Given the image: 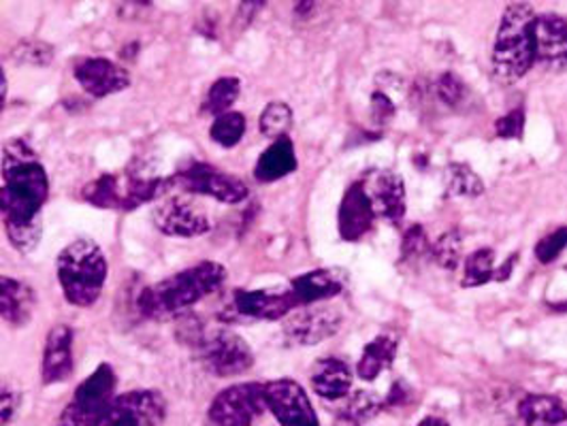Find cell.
<instances>
[{"instance_id": "obj_1", "label": "cell", "mask_w": 567, "mask_h": 426, "mask_svg": "<svg viewBox=\"0 0 567 426\" xmlns=\"http://www.w3.org/2000/svg\"><path fill=\"white\" fill-rule=\"evenodd\" d=\"M50 197V179L37 152L24 139H11L2 147L0 209L11 246L29 254L43 235L41 209Z\"/></svg>"}, {"instance_id": "obj_2", "label": "cell", "mask_w": 567, "mask_h": 426, "mask_svg": "<svg viewBox=\"0 0 567 426\" xmlns=\"http://www.w3.org/2000/svg\"><path fill=\"white\" fill-rule=\"evenodd\" d=\"M227 282V269L220 262L205 260L184 269L158 284L147 285L137 297V308L145 318L163 320L190 310L205 297L214 294Z\"/></svg>"}, {"instance_id": "obj_3", "label": "cell", "mask_w": 567, "mask_h": 426, "mask_svg": "<svg viewBox=\"0 0 567 426\" xmlns=\"http://www.w3.org/2000/svg\"><path fill=\"white\" fill-rule=\"evenodd\" d=\"M538 15L532 4L514 2L504 18L493 45V75L499 84L512 85L527 75L538 60Z\"/></svg>"}, {"instance_id": "obj_4", "label": "cell", "mask_w": 567, "mask_h": 426, "mask_svg": "<svg viewBox=\"0 0 567 426\" xmlns=\"http://www.w3.org/2000/svg\"><path fill=\"white\" fill-rule=\"evenodd\" d=\"M56 271L66 301L75 308H90L99 301L110 269L96 241L75 239L58 254Z\"/></svg>"}, {"instance_id": "obj_5", "label": "cell", "mask_w": 567, "mask_h": 426, "mask_svg": "<svg viewBox=\"0 0 567 426\" xmlns=\"http://www.w3.org/2000/svg\"><path fill=\"white\" fill-rule=\"evenodd\" d=\"M115 371L103 363L78 386L73 401L60 414L58 426H101L115 401Z\"/></svg>"}, {"instance_id": "obj_6", "label": "cell", "mask_w": 567, "mask_h": 426, "mask_svg": "<svg viewBox=\"0 0 567 426\" xmlns=\"http://www.w3.org/2000/svg\"><path fill=\"white\" fill-rule=\"evenodd\" d=\"M200 367L216 377H237L255 365L250 345L230 331H209L197 335Z\"/></svg>"}, {"instance_id": "obj_7", "label": "cell", "mask_w": 567, "mask_h": 426, "mask_svg": "<svg viewBox=\"0 0 567 426\" xmlns=\"http://www.w3.org/2000/svg\"><path fill=\"white\" fill-rule=\"evenodd\" d=\"M175 186L184 188L190 195H203L212 199L235 205L248 197V186L230 175L227 170L218 169L209 163H186L182 169L173 175Z\"/></svg>"}, {"instance_id": "obj_8", "label": "cell", "mask_w": 567, "mask_h": 426, "mask_svg": "<svg viewBox=\"0 0 567 426\" xmlns=\"http://www.w3.org/2000/svg\"><path fill=\"white\" fill-rule=\"evenodd\" d=\"M267 409L265 384H235L212 401L209 418L216 426H252Z\"/></svg>"}, {"instance_id": "obj_9", "label": "cell", "mask_w": 567, "mask_h": 426, "mask_svg": "<svg viewBox=\"0 0 567 426\" xmlns=\"http://www.w3.org/2000/svg\"><path fill=\"white\" fill-rule=\"evenodd\" d=\"M299 310L288 288L271 290H237L230 299L227 312L220 320L239 322V320H280L288 313Z\"/></svg>"}, {"instance_id": "obj_10", "label": "cell", "mask_w": 567, "mask_h": 426, "mask_svg": "<svg viewBox=\"0 0 567 426\" xmlns=\"http://www.w3.org/2000/svg\"><path fill=\"white\" fill-rule=\"evenodd\" d=\"M343 324V313L333 305H310L303 312L292 313L284 322V341L292 347L316 345L331 340Z\"/></svg>"}, {"instance_id": "obj_11", "label": "cell", "mask_w": 567, "mask_h": 426, "mask_svg": "<svg viewBox=\"0 0 567 426\" xmlns=\"http://www.w3.org/2000/svg\"><path fill=\"white\" fill-rule=\"evenodd\" d=\"M154 227L158 228L163 235L169 237H200L209 232V218L207 214L197 205V200L182 195H173L158 200L154 211H152Z\"/></svg>"}, {"instance_id": "obj_12", "label": "cell", "mask_w": 567, "mask_h": 426, "mask_svg": "<svg viewBox=\"0 0 567 426\" xmlns=\"http://www.w3.org/2000/svg\"><path fill=\"white\" fill-rule=\"evenodd\" d=\"M167 416V403L156 391H131L115 397L101 426H158Z\"/></svg>"}, {"instance_id": "obj_13", "label": "cell", "mask_w": 567, "mask_h": 426, "mask_svg": "<svg viewBox=\"0 0 567 426\" xmlns=\"http://www.w3.org/2000/svg\"><path fill=\"white\" fill-rule=\"evenodd\" d=\"M267 409L282 426H320L303 386L295 380H274L265 384Z\"/></svg>"}, {"instance_id": "obj_14", "label": "cell", "mask_w": 567, "mask_h": 426, "mask_svg": "<svg viewBox=\"0 0 567 426\" xmlns=\"http://www.w3.org/2000/svg\"><path fill=\"white\" fill-rule=\"evenodd\" d=\"M375 218L399 225L405 218V186L398 173L389 169L369 170L361 179Z\"/></svg>"}, {"instance_id": "obj_15", "label": "cell", "mask_w": 567, "mask_h": 426, "mask_svg": "<svg viewBox=\"0 0 567 426\" xmlns=\"http://www.w3.org/2000/svg\"><path fill=\"white\" fill-rule=\"evenodd\" d=\"M75 80L94 98H105L131 85V75L110 58H84L75 64Z\"/></svg>"}, {"instance_id": "obj_16", "label": "cell", "mask_w": 567, "mask_h": 426, "mask_svg": "<svg viewBox=\"0 0 567 426\" xmlns=\"http://www.w3.org/2000/svg\"><path fill=\"white\" fill-rule=\"evenodd\" d=\"M375 214L371 209L368 195L361 186V181H354L348 186L340 202L338 214V230L343 241H361L369 230L373 228Z\"/></svg>"}, {"instance_id": "obj_17", "label": "cell", "mask_w": 567, "mask_h": 426, "mask_svg": "<svg viewBox=\"0 0 567 426\" xmlns=\"http://www.w3.org/2000/svg\"><path fill=\"white\" fill-rule=\"evenodd\" d=\"M71 375H73V329L66 324H58L45 337L41 377H43V384L52 386L69 380Z\"/></svg>"}, {"instance_id": "obj_18", "label": "cell", "mask_w": 567, "mask_h": 426, "mask_svg": "<svg viewBox=\"0 0 567 426\" xmlns=\"http://www.w3.org/2000/svg\"><path fill=\"white\" fill-rule=\"evenodd\" d=\"M346 285V278L338 269H313L295 278L288 290L297 303V308H310L318 301L338 297Z\"/></svg>"}, {"instance_id": "obj_19", "label": "cell", "mask_w": 567, "mask_h": 426, "mask_svg": "<svg viewBox=\"0 0 567 426\" xmlns=\"http://www.w3.org/2000/svg\"><path fill=\"white\" fill-rule=\"evenodd\" d=\"M37 308V292L22 280L2 278L0 280V315L11 326L20 329L32 320Z\"/></svg>"}, {"instance_id": "obj_20", "label": "cell", "mask_w": 567, "mask_h": 426, "mask_svg": "<svg viewBox=\"0 0 567 426\" xmlns=\"http://www.w3.org/2000/svg\"><path fill=\"white\" fill-rule=\"evenodd\" d=\"M313 393L327 401H341L352 391V371L340 359H320L310 373Z\"/></svg>"}, {"instance_id": "obj_21", "label": "cell", "mask_w": 567, "mask_h": 426, "mask_svg": "<svg viewBox=\"0 0 567 426\" xmlns=\"http://www.w3.org/2000/svg\"><path fill=\"white\" fill-rule=\"evenodd\" d=\"M538 60L553 69L567 66V20L559 15H538L536 24Z\"/></svg>"}, {"instance_id": "obj_22", "label": "cell", "mask_w": 567, "mask_h": 426, "mask_svg": "<svg viewBox=\"0 0 567 426\" xmlns=\"http://www.w3.org/2000/svg\"><path fill=\"white\" fill-rule=\"evenodd\" d=\"M297 170V152L295 145L288 139L282 137L278 142L271 143L260 156L255 167V177L260 184H271L278 181L286 175Z\"/></svg>"}, {"instance_id": "obj_23", "label": "cell", "mask_w": 567, "mask_h": 426, "mask_svg": "<svg viewBox=\"0 0 567 426\" xmlns=\"http://www.w3.org/2000/svg\"><path fill=\"white\" fill-rule=\"evenodd\" d=\"M523 423L529 426H567V403L553 395H529L518 405Z\"/></svg>"}, {"instance_id": "obj_24", "label": "cell", "mask_w": 567, "mask_h": 426, "mask_svg": "<svg viewBox=\"0 0 567 426\" xmlns=\"http://www.w3.org/2000/svg\"><path fill=\"white\" fill-rule=\"evenodd\" d=\"M399 341L391 333H382L375 340L369 341L363 350V356L357 365V373L361 380L373 382L382 375V371L389 370L398 356Z\"/></svg>"}, {"instance_id": "obj_25", "label": "cell", "mask_w": 567, "mask_h": 426, "mask_svg": "<svg viewBox=\"0 0 567 426\" xmlns=\"http://www.w3.org/2000/svg\"><path fill=\"white\" fill-rule=\"evenodd\" d=\"M171 186H175L173 177H158V175H143L135 173L128 175L126 186H124V200H122V211H131L137 209L150 200L161 199V197H169Z\"/></svg>"}, {"instance_id": "obj_26", "label": "cell", "mask_w": 567, "mask_h": 426, "mask_svg": "<svg viewBox=\"0 0 567 426\" xmlns=\"http://www.w3.org/2000/svg\"><path fill=\"white\" fill-rule=\"evenodd\" d=\"M239 92H241V82L237 77L216 80L207 90L205 103L200 105V114L216 115V117L228 114L233 103L239 98Z\"/></svg>"}, {"instance_id": "obj_27", "label": "cell", "mask_w": 567, "mask_h": 426, "mask_svg": "<svg viewBox=\"0 0 567 426\" xmlns=\"http://www.w3.org/2000/svg\"><path fill=\"white\" fill-rule=\"evenodd\" d=\"M446 186L454 197L476 199L484 193L483 177L465 163H451L446 167Z\"/></svg>"}, {"instance_id": "obj_28", "label": "cell", "mask_w": 567, "mask_h": 426, "mask_svg": "<svg viewBox=\"0 0 567 426\" xmlns=\"http://www.w3.org/2000/svg\"><path fill=\"white\" fill-rule=\"evenodd\" d=\"M84 199L101 209H122L124 190L120 188L117 175H101L84 188Z\"/></svg>"}, {"instance_id": "obj_29", "label": "cell", "mask_w": 567, "mask_h": 426, "mask_svg": "<svg viewBox=\"0 0 567 426\" xmlns=\"http://www.w3.org/2000/svg\"><path fill=\"white\" fill-rule=\"evenodd\" d=\"M495 250L493 248H481L474 254L467 256L465 271H463V288H476V285L488 284L495 280Z\"/></svg>"}, {"instance_id": "obj_30", "label": "cell", "mask_w": 567, "mask_h": 426, "mask_svg": "<svg viewBox=\"0 0 567 426\" xmlns=\"http://www.w3.org/2000/svg\"><path fill=\"white\" fill-rule=\"evenodd\" d=\"M384 407V401L378 397L375 393L371 391H357L354 395H350L343 409H341V416L354 425H363L371 418H375Z\"/></svg>"}, {"instance_id": "obj_31", "label": "cell", "mask_w": 567, "mask_h": 426, "mask_svg": "<svg viewBox=\"0 0 567 426\" xmlns=\"http://www.w3.org/2000/svg\"><path fill=\"white\" fill-rule=\"evenodd\" d=\"M260 133L274 142L286 137V133L292 128V110L286 103H269L260 114Z\"/></svg>"}, {"instance_id": "obj_32", "label": "cell", "mask_w": 567, "mask_h": 426, "mask_svg": "<svg viewBox=\"0 0 567 426\" xmlns=\"http://www.w3.org/2000/svg\"><path fill=\"white\" fill-rule=\"evenodd\" d=\"M246 135V117L237 112H228L214 120L209 128L212 142L218 143L220 147H235Z\"/></svg>"}, {"instance_id": "obj_33", "label": "cell", "mask_w": 567, "mask_h": 426, "mask_svg": "<svg viewBox=\"0 0 567 426\" xmlns=\"http://www.w3.org/2000/svg\"><path fill=\"white\" fill-rule=\"evenodd\" d=\"M463 256V237L458 230L444 232L433 246H431V258L437 262V267L453 271L458 267Z\"/></svg>"}, {"instance_id": "obj_34", "label": "cell", "mask_w": 567, "mask_h": 426, "mask_svg": "<svg viewBox=\"0 0 567 426\" xmlns=\"http://www.w3.org/2000/svg\"><path fill=\"white\" fill-rule=\"evenodd\" d=\"M431 254V243L426 239L425 228L421 225L408 228L401 239V262H419Z\"/></svg>"}, {"instance_id": "obj_35", "label": "cell", "mask_w": 567, "mask_h": 426, "mask_svg": "<svg viewBox=\"0 0 567 426\" xmlns=\"http://www.w3.org/2000/svg\"><path fill=\"white\" fill-rule=\"evenodd\" d=\"M13 58L20 64L48 66L54 62V48L43 41H22L18 48H13Z\"/></svg>"}, {"instance_id": "obj_36", "label": "cell", "mask_w": 567, "mask_h": 426, "mask_svg": "<svg viewBox=\"0 0 567 426\" xmlns=\"http://www.w3.org/2000/svg\"><path fill=\"white\" fill-rule=\"evenodd\" d=\"M435 94L444 105L456 107L467 96V87L454 73H442L435 82Z\"/></svg>"}, {"instance_id": "obj_37", "label": "cell", "mask_w": 567, "mask_h": 426, "mask_svg": "<svg viewBox=\"0 0 567 426\" xmlns=\"http://www.w3.org/2000/svg\"><path fill=\"white\" fill-rule=\"evenodd\" d=\"M567 248V227L557 228L550 235H546L536 246V258L544 264L555 262L559 256L564 254Z\"/></svg>"}, {"instance_id": "obj_38", "label": "cell", "mask_w": 567, "mask_h": 426, "mask_svg": "<svg viewBox=\"0 0 567 426\" xmlns=\"http://www.w3.org/2000/svg\"><path fill=\"white\" fill-rule=\"evenodd\" d=\"M523 128H525V112L520 107L512 110L511 114L495 122V133L499 139H520Z\"/></svg>"}, {"instance_id": "obj_39", "label": "cell", "mask_w": 567, "mask_h": 426, "mask_svg": "<svg viewBox=\"0 0 567 426\" xmlns=\"http://www.w3.org/2000/svg\"><path fill=\"white\" fill-rule=\"evenodd\" d=\"M371 114L378 124H386L389 120L395 117V101L380 90L373 92L371 94Z\"/></svg>"}, {"instance_id": "obj_40", "label": "cell", "mask_w": 567, "mask_h": 426, "mask_svg": "<svg viewBox=\"0 0 567 426\" xmlns=\"http://www.w3.org/2000/svg\"><path fill=\"white\" fill-rule=\"evenodd\" d=\"M20 391L11 388V386H2V397H0V412H2V426L9 425L16 416H18V409H20Z\"/></svg>"}, {"instance_id": "obj_41", "label": "cell", "mask_w": 567, "mask_h": 426, "mask_svg": "<svg viewBox=\"0 0 567 426\" xmlns=\"http://www.w3.org/2000/svg\"><path fill=\"white\" fill-rule=\"evenodd\" d=\"M518 260V254L511 256L497 271H495V280L497 282H506L511 278L512 269H514V262Z\"/></svg>"}, {"instance_id": "obj_42", "label": "cell", "mask_w": 567, "mask_h": 426, "mask_svg": "<svg viewBox=\"0 0 567 426\" xmlns=\"http://www.w3.org/2000/svg\"><path fill=\"white\" fill-rule=\"evenodd\" d=\"M416 426H451L444 418L440 416H426L425 420H421Z\"/></svg>"}, {"instance_id": "obj_43", "label": "cell", "mask_w": 567, "mask_h": 426, "mask_svg": "<svg viewBox=\"0 0 567 426\" xmlns=\"http://www.w3.org/2000/svg\"><path fill=\"white\" fill-rule=\"evenodd\" d=\"M0 82H2V94H0V105L4 107V101H7V92H9V87H7V73H4V69H2Z\"/></svg>"}]
</instances>
